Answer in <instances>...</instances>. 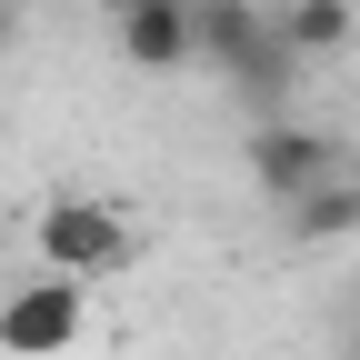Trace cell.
Here are the masks:
<instances>
[{
	"instance_id": "9",
	"label": "cell",
	"mask_w": 360,
	"mask_h": 360,
	"mask_svg": "<svg viewBox=\"0 0 360 360\" xmlns=\"http://www.w3.org/2000/svg\"><path fill=\"white\" fill-rule=\"evenodd\" d=\"M11 40H20V0H0V60H11Z\"/></svg>"
},
{
	"instance_id": "4",
	"label": "cell",
	"mask_w": 360,
	"mask_h": 360,
	"mask_svg": "<svg viewBox=\"0 0 360 360\" xmlns=\"http://www.w3.org/2000/svg\"><path fill=\"white\" fill-rule=\"evenodd\" d=\"M231 90H240V110H250V120H270V110H290V101H300V51H290V30H281V20H260V40L231 60Z\"/></svg>"
},
{
	"instance_id": "11",
	"label": "cell",
	"mask_w": 360,
	"mask_h": 360,
	"mask_svg": "<svg viewBox=\"0 0 360 360\" xmlns=\"http://www.w3.org/2000/svg\"><path fill=\"white\" fill-rule=\"evenodd\" d=\"M101 11H110V20H120V11H130V0H101Z\"/></svg>"
},
{
	"instance_id": "10",
	"label": "cell",
	"mask_w": 360,
	"mask_h": 360,
	"mask_svg": "<svg viewBox=\"0 0 360 360\" xmlns=\"http://www.w3.org/2000/svg\"><path fill=\"white\" fill-rule=\"evenodd\" d=\"M340 360H360V321H350V340H340Z\"/></svg>"
},
{
	"instance_id": "6",
	"label": "cell",
	"mask_w": 360,
	"mask_h": 360,
	"mask_svg": "<svg viewBox=\"0 0 360 360\" xmlns=\"http://www.w3.org/2000/svg\"><path fill=\"white\" fill-rule=\"evenodd\" d=\"M281 220H290V240H310V250H321V240H350L360 231V160H340L330 180H310L300 200H281Z\"/></svg>"
},
{
	"instance_id": "1",
	"label": "cell",
	"mask_w": 360,
	"mask_h": 360,
	"mask_svg": "<svg viewBox=\"0 0 360 360\" xmlns=\"http://www.w3.org/2000/svg\"><path fill=\"white\" fill-rule=\"evenodd\" d=\"M30 250H40V270H70V281H110V270L141 260L130 220L110 200H80V191H60V200L30 210Z\"/></svg>"
},
{
	"instance_id": "5",
	"label": "cell",
	"mask_w": 360,
	"mask_h": 360,
	"mask_svg": "<svg viewBox=\"0 0 360 360\" xmlns=\"http://www.w3.org/2000/svg\"><path fill=\"white\" fill-rule=\"evenodd\" d=\"M110 30H120V60H130V70H180V60H200V51H191V0H130Z\"/></svg>"
},
{
	"instance_id": "7",
	"label": "cell",
	"mask_w": 360,
	"mask_h": 360,
	"mask_svg": "<svg viewBox=\"0 0 360 360\" xmlns=\"http://www.w3.org/2000/svg\"><path fill=\"white\" fill-rule=\"evenodd\" d=\"M260 0H191V51L210 60V70H231L240 51H250V40H260Z\"/></svg>"
},
{
	"instance_id": "3",
	"label": "cell",
	"mask_w": 360,
	"mask_h": 360,
	"mask_svg": "<svg viewBox=\"0 0 360 360\" xmlns=\"http://www.w3.org/2000/svg\"><path fill=\"white\" fill-rule=\"evenodd\" d=\"M250 180H260V200H300L310 180H330L340 170V141L330 130H310V120H290V110H270V120H250Z\"/></svg>"
},
{
	"instance_id": "8",
	"label": "cell",
	"mask_w": 360,
	"mask_h": 360,
	"mask_svg": "<svg viewBox=\"0 0 360 360\" xmlns=\"http://www.w3.org/2000/svg\"><path fill=\"white\" fill-rule=\"evenodd\" d=\"M270 20L290 30V51H300V60H321V51H350V30H360V0H281Z\"/></svg>"
},
{
	"instance_id": "2",
	"label": "cell",
	"mask_w": 360,
	"mask_h": 360,
	"mask_svg": "<svg viewBox=\"0 0 360 360\" xmlns=\"http://www.w3.org/2000/svg\"><path fill=\"white\" fill-rule=\"evenodd\" d=\"M80 330H90V281H70V270H40V281H20L0 300V350L11 360H51Z\"/></svg>"
}]
</instances>
